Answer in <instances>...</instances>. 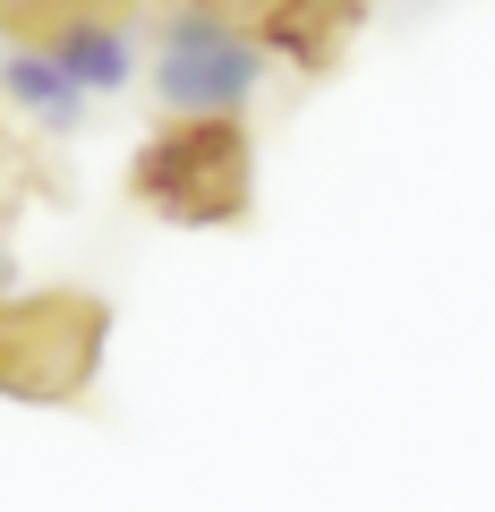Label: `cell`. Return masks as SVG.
Here are the masks:
<instances>
[{
  "instance_id": "obj_1",
  "label": "cell",
  "mask_w": 495,
  "mask_h": 512,
  "mask_svg": "<svg viewBox=\"0 0 495 512\" xmlns=\"http://www.w3.org/2000/svg\"><path fill=\"white\" fill-rule=\"evenodd\" d=\"M129 180L163 222H239L257 197V154H248L239 111H180L137 154Z\"/></svg>"
},
{
  "instance_id": "obj_2",
  "label": "cell",
  "mask_w": 495,
  "mask_h": 512,
  "mask_svg": "<svg viewBox=\"0 0 495 512\" xmlns=\"http://www.w3.org/2000/svg\"><path fill=\"white\" fill-rule=\"evenodd\" d=\"M103 299L86 291H43L0 308V393L18 402H77L103 367Z\"/></svg>"
},
{
  "instance_id": "obj_3",
  "label": "cell",
  "mask_w": 495,
  "mask_h": 512,
  "mask_svg": "<svg viewBox=\"0 0 495 512\" xmlns=\"http://www.w3.org/2000/svg\"><path fill=\"white\" fill-rule=\"evenodd\" d=\"M265 77V43L231 26L222 9H180L154 52V86L171 111H239Z\"/></svg>"
},
{
  "instance_id": "obj_4",
  "label": "cell",
  "mask_w": 495,
  "mask_h": 512,
  "mask_svg": "<svg viewBox=\"0 0 495 512\" xmlns=\"http://www.w3.org/2000/svg\"><path fill=\"white\" fill-rule=\"evenodd\" d=\"M350 35H359V0H265L257 18V43H274L299 69H333Z\"/></svg>"
},
{
  "instance_id": "obj_5",
  "label": "cell",
  "mask_w": 495,
  "mask_h": 512,
  "mask_svg": "<svg viewBox=\"0 0 495 512\" xmlns=\"http://www.w3.org/2000/svg\"><path fill=\"white\" fill-rule=\"evenodd\" d=\"M0 94H9L26 120H43V128H69L77 111H86V86H77L43 43H9V60H0Z\"/></svg>"
},
{
  "instance_id": "obj_6",
  "label": "cell",
  "mask_w": 495,
  "mask_h": 512,
  "mask_svg": "<svg viewBox=\"0 0 495 512\" xmlns=\"http://www.w3.org/2000/svg\"><path fill=\"white\" fill-rule=\"evenodd\" d=\"M43 52H52V60H60V69H69L86 94H120V86H129V69H137V60H129V26H120V18L69 26V35L43 43Z\"/></svg>"
},
{
  "instance_id": "obj_7",
  "label": "cell",
  "mask_w": 495,
  "mask_h": 512,
  "mask_svg": "<svg viewBox=\"0 0 495 512\" xmlns=\"http://www.w3.org/2000/svg\"><path fill=\"white\" fill-rule=\"evenodd\" d=\"M129 18V0H0V35L9 43H60L69 26Z\"/></svg>"
},
{
  "instance_id": "obj_8",
  "label": "cell",
  "mask_w": 495,
  "mask_h": 512,
  "mask_svg": "<svg viewBox=\"0 0 495 512\" xmlns=\"http://www.w3.org/2000/svg\"><path fill=\"white\" fill-rule=\"evenodd\" d=\"M0 291H9V256H0Z\"/></svg>"
}]
</instances>
